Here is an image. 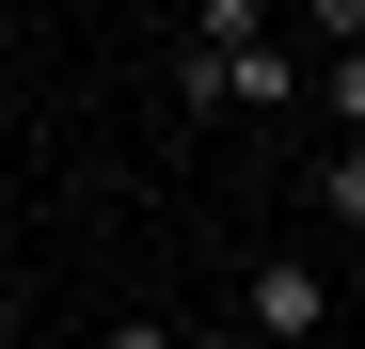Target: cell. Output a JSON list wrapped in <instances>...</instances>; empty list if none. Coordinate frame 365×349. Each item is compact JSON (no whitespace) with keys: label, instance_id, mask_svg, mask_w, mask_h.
Segmentation results:
<instances>
[{"label":"cell","instance_id":"cell-6","mask_svg":"<svg viewBox=\"0 0 365 349\" xmlns=\"http://www.w3.org/2000/svg\"><path fill=\"white\" fill-rule=\"evenodd\" d=\"M349 302H365V239H349Z\"/></svg>","mask_w":365,"mask_h":349},{"label":"cell","instance_id":"cell-3","mask_svg":"<svg viewBox=\"0 0 365 349\" xmlns=\"http://www.w3.org/2000/svg\"><path fill=\"white\" fill-rule=\"evenodd\" d=\"M318 95H334V143H365V48H334V64H318Z\"/></svg>","mask_w":365,"mask_h":349},{"label":"cell","instance_id":"cell-2","mask_svg":"<svg viewBox=\"0 0 365 349\" xmlns=\"http://www.w3.org/2000/svg\"><path fill=\"white\" fill-rule=\"evenodd\" d=\"M318 207H334L349 239H365V143H334V159H318Z\"/></svg>","mask_w":365,"mask_h":349},{"label":"cell","instance_id":"cell-5","mask_svg":"<svg viewBox=\"0 0 365 349\" xmlns=\"http://www.w3.org/2000/svg\"><path fill=\"white\" fill-rule=\"evenodd\" d=\"M175 349H255V333H238V318H207V333H175Z\"/></svg>","mask_w":365,"mask_h":349},{"label":"cell","instance_id":"cell-1","mask_svg":"<svg viewBox=\"0 0 365 349\" xmlns=\"http://www.w3.org/2000/svg\"><path fill=\"white\" fill-rule=\"evenodd\" d=\"M318 318H334V270L318 254H255L238 270V333L255 349H318Z\"/></svg>","mask_w":365,"mask_h":349},{"label":"cell","instance_id":"cell-4","mask_svg":"<svg viewBox=\"0 0 365 349\" xmlns=\"http://www.w3.org/2000/svg\"><path fill=\"white\" fill-rule=\"evenodd\" d=\"M111 349H175V318H111Z\"/></svg>","mask_w":365,"mask_h":349}]
</instances>
